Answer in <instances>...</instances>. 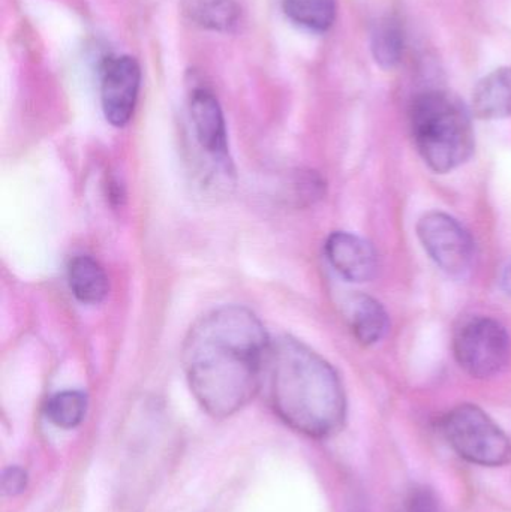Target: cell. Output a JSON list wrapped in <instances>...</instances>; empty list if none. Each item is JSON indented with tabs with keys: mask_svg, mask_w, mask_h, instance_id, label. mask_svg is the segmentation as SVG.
I'll return each instance as SVG.
<instances>
[{
	"mask_svg": "<svg viewBox=\"0 0 511 512\" xmlns=\"http://www.w3.org/2000/svg\"><path fill=\"white\" fill-rule=\"evenodd\" d=\"M270 348L263 322L246 307L222 306L201 316L182 349L186 379L201 408L213 418L245 408L260 390Z\"/></svg>",
	"mask_w": 511,
	"mask_h": 512,
	"instance_id": "obj_1",
	"label": "cell"
},
{
	"mask_svg": "<svg viewBox=\"0 0 511 512\" xmlns=\"http://www.w3.org/2000/svg\"><path fill=\"white\" fill-rule=\"evenodd\" d=\"M270 399L278 417L308 438L336 435L347 418V396L335 367L294 337L272 343Z\"/></svg>",
	"mask_w": 511,
	"mask_h": 512,
	"instance_id": "obj_2",
	"label": "cell"
},
{
	"mask_svg": "<svg viewBox=\"0 0 511 512\" xmlns=\"http://www.w3.org/2000/svg\"><path fill=\"white\" fill-rule=\"evenodd\" d=\"M410 123L414 144L435 173H450L473 155V122L458 96L443 90L422 93L411 104Z\"/></svg>",
	"mask_w": 511,
	"mask_h": 512,
	"instance_id": "obj_3",
	"label": "cell"
},
{
	"mask_svg": "<svg viewBox=\"0 0 511 512\" xmlns=\"http://www.w3.org/2000/svg\"><path fill=\"white\" fill-rule=\"evenodd\" d=\"M441 432L461 459L482 468L511 463V439L482 408L462 403L441 420Z\"/></svg>",
	"mask_w": 511,
	"mask_h": 512,
	"instance_id": "obj_4",
	"label": "cell"
},
{
	"mask_svg": "<svg viewBox=\"0 0 511 512\" xmlns=\"http://www.w3.org/2000/svg\"><path fill=\"white\" fill-rule=\"evenodd\" d=\"M453 354L461 369L473 378H494L509 364V333L491 316H468L453 333Z\"/></svg>",
	"mask_w": 511,
	"mask_h": 512,
	"instance_id": "obj_5",
	"label": "cell"
},
{
	"mask_svg": "<svg viewBox=\"0 0 511 512\" xmlns=\"http://www.w3.org/2000/svg\"><path fill=\"white\" fill-rule=\"evenodd\" d=\"M417 236L441 270L452 276H462L470 270L474 240L452 216L443 212L426 213L417 224Z\"/></svg>",
	"mask_w": 511,
	"mask_h": 512,
	"instance_id": "obj_6",
	"label": "cell"
},
{
	"mask_svg": "<svg viewBox=\"0 0 511 512\" xmlns=\"http://www.w3.org/2000/svg\"><path fill=\"white\" fill-rule=\"evenodd\" d=\"M140 83V65L134 57H111L102 66V110L111 125L116 128L128 125L137 105Z\"/></svg>",
	"mask_w": 511,
	"mask_h": 512,
	"instance_id": "obj_7",
	"label": "cell"
},
{
	"mask_svg": "<svg viewBox=\"0 0 511 512\" xmlns=\"http://www.w3.org/2000/svg\"><path fill=\"white\" fill-rule=\"evenodd\" d=\"M192 126L201 149L206 150L219 165L230 168L227 126L218 99L210 90L198 87L189 99Z\"/></svg>",
	"mask_w": 511,
	"mask_h": 512,
	"instance_id": "obj_8",
	"label": "cell"
},
{
	"mask_svg": "<svg viewBox=\"0 0 511 512\" xmlns=\"http://www.w3.org/2000/svg\"><path fill=\"white\" fill-rule=\"evenodd\" d=\"M326 256L332 267L350 282H369L377 273V252L356 234L333 233L326 242Z\"/></svg>",
	"mask_w": 511,
	"mask_h": 512,
	"instance_id": "obj_9",
	"label": "cell"
},
{
	"mask_svg": "<svg viewBox=\"0 0 511 512\" xmlns=\"http://www.w3.org/2000/svg\"><path fill=\"white\" fill-rule=\"evenodd\" d=\"M345 318L353 331V336L363 346L380 342L389 330V315L386 309L371 295H351L345 303Z\"/></svg>",
	"mask_w": 511,
	"mask_h": 512,
	"instance_id": "obj_10",
	"label": "cell"
},
{
	"mask_svg": "<svg viewBox=\"0 0 511 512\" xmlns=\"http://www.w3.org/2000/svg\"><path fill=\"white\" fill-rule=\"evenodd\" d=\"M473 111L485 120L511 117V68H500L477 83Z\"/></svg>",
	"mask_w": 511,
	"mask_h": 512,
	"instance_id": "obj_11",
	"label": "cell"
},
{
	"mask_svg": "<svg viewBox=\"0 0 511 512\" xmlns=\"http://www.w3.org/2000/svg\"><path fill=\"white\" fill-rule=\"evenodd\" d=\"M72 294L83 304H99L107 297L110 283L102 265L89 255H78L68 265Z\"/></svg>",
	"mask_w": 511,
	"mask_h": 512,
	"instance_id": "obj_12",
	"label": "cell"
},
{
	"mask_svg": "<svg viewBox=\"0 0 511 512\" xmlns=\"http://www.w3.org/2000/svg\"><path fill=\"white\" fill-rule=\"evenodd\" d=\"M183 14L204 29L231 32L240 20L234 0H182Z\"/></svg>",
	"mask_w": 511,
	"mask_h": 512,
	"instance_id": "obj_13",
	"label": "cell"
},
{
	"mask_svg": "<svg viewBox=\"0 0 511 512\" xmlns=\"http://www.w3.org/2000/svg\"><path fill=\"white\" fill-rule=\"evenodd\" d=\"M405 36L395 17H384L375 23L371 35V50L375 62L383 69L399 65L404 56Z\"/></svg>",
	"mask_w": 511,
	"mask_h": 512,
	"instance_id": "obj_14",
	"label": "cell"
},
{
	"mask_svg": "<svg viewBox=\"0 0 511 512\" xmlns=\"http://www.w3.org/2000/svg\"><path fill=\"white\" fill-rule=\"evenodd\" d=\"M285 15L297 26L327 32L335 23L336 0H282Z\"/></svg>",
	"mask_w": 511,
	"mask_h": 512,
	"instance_id": "obj_15",
	"label": "cell"
},
{
	"mask_svg": "<svg viewBox=\"0 0 511 512\" xmlns=\"http://www.w3.org/2000/svg\"><path fill=\"white\" fill-rule=\"evenodd\" d=\"M87 412V396L83 391L66 390L54 394L45 405V415L54 426L75 429L83 423Z\"/></svg>",
	"mask_w": 511,
	"mask_h": 512,
	"instance_id": "obj_16",
	"label": "cell"
},
{
	"mask_svg": "<svg viewBox=\"0 0 511 512\" xmlns=\"http://www.w3.org/2000/svg\"><path fill=\"white\" fill-rule=\"evenodd\" d=\"M27 484V475L23 469L9 468L3 472L2 489L8 496L20 495L24 492Z\"/></svg>",
	"mask_w": 511,
	"mask_h": 512,
	"instance_id": "obj_17",
	"label": "cell"
},
{
	"mask_svg": "<svg viewBox=\"0 0 511 512\" xmlns=\"http://www.w3.org/2000/svg\"><path fill=\"white\" fill-rule=\"evenodd\" d=\"M501 288L511 295V259L504 264L503 270H501Z\"/></svg>",
	"mask_w": 511,
	"mask_h": 512,
	"instance_id": "obj_18",
	"label": "cell"
}]
</instances>
